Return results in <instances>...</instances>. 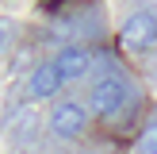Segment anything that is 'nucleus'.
<instances>
[{"instance_id":"3","label":"nucleus","mask_w":157,"mask_h":154,"mask_svg":"<svg viewBox=\"0 0 157 154\" xmlns=\"http://www.w3.org/2000/svg\"><path fill=\"white\" fill-rule=\"evenodd\" d=\"M84 127H88V112H84V104H77V100H61V104L50 108V131L58 139H77V135H84Z\"/></svg>"},{"instance_id":"6","label":"nucleus","mask_w":157,"mask_h":154,"mask_svg":"<svg viewBox=\"0 0 157 154\" xmlns=\"http://www.w3.org/2000/svg\"><path fill=\"white\" fill-rule=\"evenodd\" d=\"M138 154H157V120H150L138 135Z\"/></svg>"},{"instance_id":"2","label":"nucleus","mask_w":157,"mask_h":154,"mask_svg":"<svg viewBox=\"0 0 157 154\" xmlns=\"http://www.w3.org/2000/svg\"><path fill=\"white\" fill-rule=\"evenodd\" d=\"M88 104H92V112L104 116V120H107V116H119L123 108H127V81H123V77H115V73L100 77V81L92 85Z\"/></svg>"},{"instance_id":"7","label":"nucleus","mask_w":157,"mask_h":154,"mask_svg":"<svg viewBox=\"0 0 157 154\" xmlns=\"http://www.w3.org/2000/svg\"><path fill=\"white\" fill-rule=\"evenodd\" d=\"M12 35H15V23H12V19H0V54L8 50V43H12Z\"/></svg>"},{"instance_id":"4","label":"nucleus","mask_w":157,"mask_h":154,"mask_svg":"<svg viewBox=\"0 0 157 154\" xmlns=\"http://www.w3.org/2000/svg\"><path fill=\"white\" fill-rule=\"evenodd\" d=\"M61 81H65V77H61V69L54 66V62H42V66H35V69H31L27 92H31L35 100H46V96H54V92L61 89Z\"/></svg>"},{"instance_id":"1","label":"nucleus","mask_w":157,"mask_h":154,"mask_svg":"<svg viewBox=\"0 0 157 154\" xmlns=\"http://www.w3.org/2000/svg\"><path fill=\"white\" fill-rule=\"evenodd\" d=\"M157 43V15L153 12H134L119 31V46L127 54H142Z\"/></svg>"},{"instance_id":"5","label":"nucleus","mask_w":157,"mask_h":154,"mask_svg":"<svg viewBox=\"0 0 157 154\" xmlns=\"http://www.w3.org/2000/svg\"><path fill=\"white\" fill-rule=\"evenodd\" d=\"M54 66L61 69V77H65V81H77V77H84V73H88L92 54H88V50H81V46H65V50L54 58Z\"/></svg>"}]
</instances>
